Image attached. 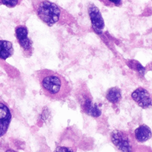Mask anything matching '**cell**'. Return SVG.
<instances>
[{
  "label": "cell",
  "mask_w": 152,
  "mask_h": 152,
  "mask_svg": "<svg viewBox=\"0 0 152 152\" xmlns=\"http://www.w3.org/2000/svg\"><path fill=\"white\" fill-rule=\"evenodd\" d=\"M37 77L45 95L51 100L62 101L71 93L68 81L58 72L44 69L37 71Z\"/></svg>",
  "instance_id": "1"
},
{
  "label": "cell",
  "mask_w": 152,
  "mask_h": 152,
  "mask_svg": "<svg viewBox=\"0 0 152 152\" xmlns=\"http://www.w3.org/2000/svg\"><path fill=\"white\" fill-rule=\"evenodd\" d=\"M34 6L38 18L49 26L58 22L64 24L73 19L66 10L48 0H37Z\"/></svg>",
  "instance_id": "2"
},
{
  "label": "cell",
  "mask_w": 152,
  "mask_h": 152,
  "mask_svg": "<svg viewBox=\"0 0 152 152\" xmlns=\"http://www.w3.org/2000/svg\"><path fill=\"white\" fill-rule=\"evenodd\" d=\"M15 36L25 56L30 57L33 52V43L28 37V30L25 25H19L15 28Z\"/></svg>",
  "instance_id": "3"
},
{
  "label": "cell",
  "mask_w": 152,
  "mask_h": 152,
  "mask_svg": "<svg viewBox=\"0 0 152 152\" xmlns=\"http://www.w3.org/2000/svg\"><path fill=\"white\" fill-rule=\"evenodd\" d=\"M88 11L94 31L97 35H102L104 28V22L101 11L93 3L89 4Z\"/></svg>",
  "instance_id": "4"
},
{
  "label": "cell",
  "mask_w": 152,
  "mask_h": 152,
  "mask_svg": "<svg viewBox=\"0 0 152 152\" xmlns=\"http://www.w3.org/2000/svg\"><path fill=\"white\" fill-rule=\"evenodd\" d=\"M111 141L118 150L123 152H131L132 146L128 136L125 132L114 130L111 134Z\"/></svg>",
  "instance_id": "5"
},
{
  "label": "cell",
  "mask_w": 152,
  "mask_h": 152,
  "mask_svg": "<svg viewBox=\"0 0 152 152\" xmlns=\"http://www.w3.org/2000/svg\"><path fill=\"white\" fill-rule=\"evenodd\" d=\"M12 119V114L9 107L0 102V137L4 135L9 128Z\"/></svg>",
  "instance_id": "6"
},
{
  "label": "cell",
  "mask_w": 152,
  "mask_h": 152,
  "mask_svg": "<svg viewBox=\"0 0 152 152\" xmlns=\"http://www.w3.org/2000/svg\"><path fill=\"white\" fill-rule=\"evenodd\" d=\"M133 100L142 108L146 109L152 105V100L147 90L140 87L132 94Z\"/></svg>",
  "instance_id": "7"
},
{
  "label": "cell",
  "mask_w": 152,
  "mask_h": 152,
  "mask_svg": "<svg viewBox=\"0 0 152 152\" xmlns=\"http://www.w3.org/2000/svg\"><path fill=\"white\" fill-rule=\"evenodd\" d=\"M14 52L12 43L5 40H0V59L5 60L11 57Z\"/></svg>",
  "instance_id": "8"
},
{
  "label": "cell",
  "mask_w": 152,
  "mask_h": 152,
  "mask_svg": "<svg viewBox=\"0 0 152 152\" xmlns=\"http://www.w3.org/2000/svg\"><path fill=\"white\" fill-rule=\"evenodd\" d=\"M135 136L138 142H144L150 139L152 136L151 131L146 125H142L135 131Z\"/></svg>",
  "instance_id": "9"
},
{
  "label": "cell",
  "mask_w": 152,
  "mask_h": 152,
  "mask_svg": "<svg viewBox=\"0 0 152 152\" xmlns=\"http://www.w3.org/2000/svg\"><path fill=\"white\" fill-rule=\"evenodd\" d=\"M83 107L85 111L92 117H99L102 114V112L98 109L96 104L94 105L89 99H86Z\"/></svg>",
  "instance_id": "10"
},
{
  "label": "cell",
  "mask_w": 152,
  "mask_h": 152,
  "mask_svg": "<svg viewBox=\"0 0 152 152\" xmlns=\"http://www.w3.org/2000/svg\"><path fill=\"white\" fill-rule=\"evenodd\" d=\"M107 100L112 103L118 102L121 99L120 90L118 87H113L109 89L106 95Z\"/></svg>",
  "instance_id": "11"
},
{
  "label": "cell",
  "mask_w": 152,
  "mask_h": 152,
  "mask_svg": "<svg viewBox=\"0 0 152 152\" xmlns=\"http://www.w3.org/2000/svg\"><path fill=\"white\" fill-rule=\"evenodd\" d=\"M102 4L106 7H120L122 4V0H99Z\"/></svg>",
  "instance_id": "12"
},
{
  "label": "cell",
  "mask_w": 152,
  "mask_h": 152,
  "mask_svg": "<svg viewBox=\"0 0 152 152\" xmlns=\"http://www.w3.org/2000/svg\"><path fill=\"white\" fill-rule=\"evenodd\" d=\"M19 3V0H0V5H4L8 8H14Z\"/></svg>",
  "instance_id": "13"
},
{
  "label": "cell",
  "mask_w": 152,
  "mask_h": 152,
  "mask_svg": "<svg viewBox=\"0 0 152 152\" xmlns=\"http://www.w3.org/2000/svg\"><path fill=\"white\" fill-rule=\"evenodd\" d=\"M56 151L57 152H69L72 151H71V150L68 148H66V147H58V148L56 149Z\"/></svg>",
  "instance_id": "14"
}]
</instances>
